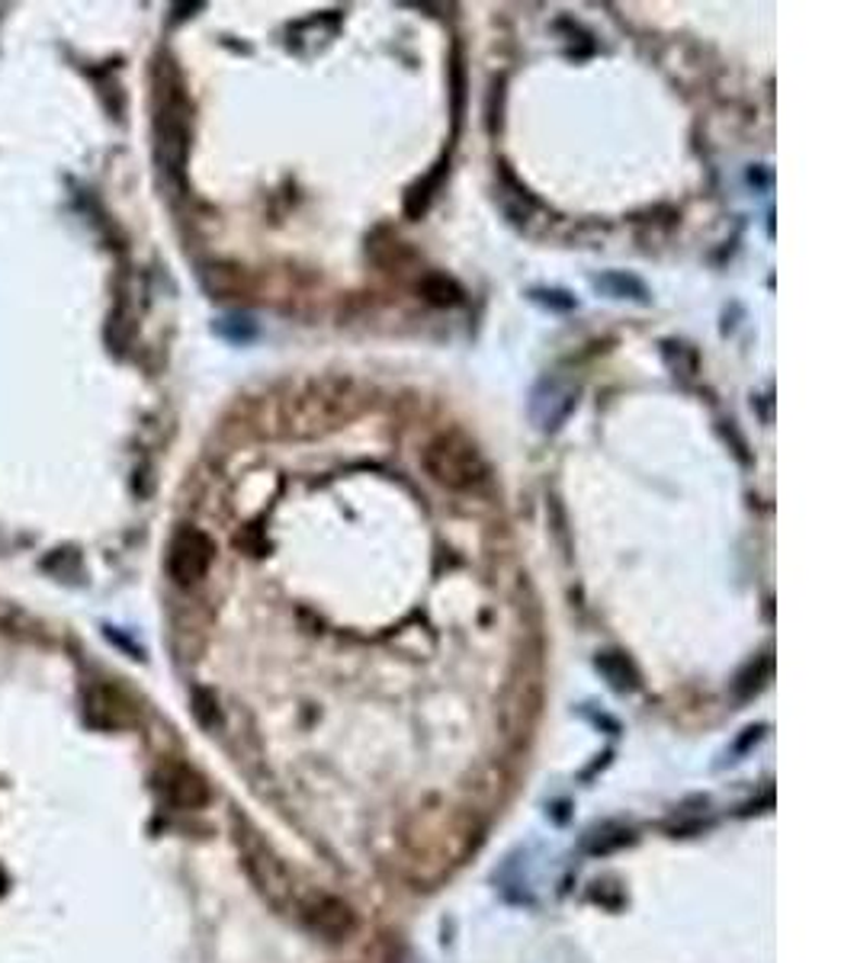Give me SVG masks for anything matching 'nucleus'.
I'll list each match as a JSON object with an SVG mask.
<instances>
[{
    "instance_id": "obj_1",
    "label": "nucleus",
    "mask_w": 857,
    "mask_h": 963,
    "mask_svg": "<svg viewBox=\"0 0 857 963\" xmlns=\"http://www.w3.org/2000/svg\"><path fill=\"white\" fill-rule=\"evenodd\" d=\"M479 823L453 806H428L405 826V867L415 884H440L479 841Z\"/></svg>"
},
{
    "instance_id": "obj_2",
    "label": "nucleus",
    "mask_w": 857,
    "mask_h": 963,
    "mask_svg": "<svg viewBox=\"0 0 857 963\" xmlns=\"http://www.w3.org/2000/svg\"><path fill=\"white\" fill-rule=\"evenodd\" d=\"M235 845L244 864V874L251 877L254 890L264 896V902L277 912L299 909V887L286 861L274 851V845L251 826L248 820H235Z\"/></svg>"
},
{
    "instance_id": "obj_3",
    "label": "nucleus",
    "mask_w": 857,
    "mask_h": 963,
    "mask_svg": "<svg viewBox=\"0 0 857 963\" xmlns=\"http://www.w3.org/2000/svg\"><path fill=\"white\" fill-rule=\"evenodd\" d=\"M425 470L433 476V481H440L446 488H456V491L476 488V485L489 479L486 457L459 430H446V434L430 440L425 447Z\"/></svg>"
},
{
    "instance_id": "obj_4",
    "label": "nucleus",
    "mask_w": 857,
    "mask_h": 963,
    "mask_svg": "<svg viewBox=\"0 0 857 963\" xmlns=\"http://www.w3.org/2000/svg\"><path fill=\"white\" fill-rule=\"evenodd\" d=\"M299 915L312 935H318L322 941H331V945L348 941L360 925L354 905L328 893L308 896L305 902H299Z\"/></svg>"
},
{
    "instance_id": "obj_5",
    "label": "nucleus",
    "mask_w": 857,
    "mask_h": 963,
    "mask_svg": "<svg viewBox=\"0 0 857 963\" xmlns=\"http://www.w3.org/2000/svg\"><path fill=\"white\" fill-rule=\"evenodd\" d=\"M215 543L197 527H180L171 540V550H167V572L177 585L190 588L197 581L206 578L210 565H213Z\"/></svg>"
},
{
    "instance_id": "obj_6",
    "label": "nucleus",
    "mask_w": 857,
    "mask_h": 963,
    "mask_svg": "<svg viewBox=\"0 0 857 963\" xmlns=\"http://www.w3.org/2000/svg\"><path fill=\"white\" fill-rule=\"evenodd\" d=\"M578 402V389L575 383L563 379V376H553V379H543L537 389H533V399H530V414L537 421L540 430H556L566 417L575 409Z\"/></svg>"
},
{
    "instance_id": "obj_7",
    "label": "nucleus",
    "mask_w": 857,
    "mask_h": 963,
    "mask_svg": "<svg viewBox=\"0 0 857 963\" xmlns=\"http://www.w3.org/2000/svg\"><path fill=\"white\" fill-rule=\"evenodd\" d=\"M157 790L174 810H200L210 803V784L187 764L164 767L157 777Z\"/></svg>"
},
{
    "instance_id": "obj_8",
    "label": "nucleus",
    "mask_w": 857,
    "mask_h": 963,
    "mask_svg": "<svg viewBox=\"0 0 857 963\" xmlns=\"http://www.w3.org/2000/svg\"><path fill=\"white\" fill-rule=\"evenodd\" d=\"M187 158V123L177 107H167L157 120V161L167 174H180Z\"/></svg>"
},
{
    "instance_id": "obj_9",
    "label": "nucleus",
    "mask_w": 857,
    "mask_h": 963,
    "mask_svg": "<svg viewBox=\"0 0 857 963\" xmlns=\"http://www.w3.org/2000/svg\"><path fill=\"white\" fill-rule=\"evenodd\" d=\"M129 706L133 703L113 688H97L90 690V697H87V716L97 726H103V729H116V726L133 723V710Z\"/></svg>"
},
{
    "instance_id": "obj_10",
    "label": "nucleus",
    "mask_w": 857,
    "mask_h": 963,
    "mask_svg": "<svg viewBox=\"0 0 857 963\" xmlns=\"http://www.w3.org/2000/svg\"><path fill=\"white\" fill-rule=\"evenodd\" d=\"M597 672L614 685L617 690H633L640 685V675H637V668L627 662V655H620V652H604L601 659H597Z\"/></svg>"
},
{
    "instance_id": "obj_11",
    "label": "nucleus",
    "mask_w": 857,
    "mask_h": 963,
    "mask_svg": "<svg viewBox=\"0 0 857 963\" xmlns=\"http://www.w3.org/2000/svg\"><path fill=\"white\" fill-rule=\"evenodd\" d=\"M597 286L601 289H607L610 296H617V299H637V302H645L648 299V292H645V286L637 279V276H623V274H610L604 276V279H597Z\"/></svg>"
},
{
    "instance_id": "obj_12",
    "label": "nucleus",
    "mask_w": 857,
    "mask_h": 963,
    "mask_svg": "<svg viewBox=\"0 0 857 963\" xmlns=\"http://www.w3.org/2000/svg\"><path fill=\"white\" fill-rule=\"evenodd\" d=\"M193 713H197L200 726H206V729H215V726L222 723V716H218V703H215L213 693H206V690H197V693H193Z\"/></svg>"
},
{
    "instance_id": "obj_13",
    "label": "nucleus",
    "mask_w": 857,
    "mask_h": 963,
    "mask_svg": "<svg viewBox=\"0 0 857 963\" xmlns=\"http://www.w3.org/2000/svg\"><path fill=\"white\" fill-rule=\"evenodd\" d=\"M425 292H428L430 302H437V305H450V302L459 299V289L450 279H443V276H430L428 283H425Z\"/></svg>"
},
{
    "instance_id": "obj_14",
    "label": "nucleus",
    "mask_w": 857,
    "mask_h": 963,
    "mask_svg": "<svg viewBox=\"0 0 857 963\" xmlns=\"http://www.w3.org/2000/svg\"><path fill=\"white\" fill-rule=\"evenodd\" d=\"M0 890H3V871H0Z\"/></svg>"
}]
</instances>
